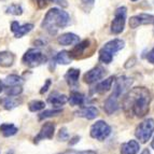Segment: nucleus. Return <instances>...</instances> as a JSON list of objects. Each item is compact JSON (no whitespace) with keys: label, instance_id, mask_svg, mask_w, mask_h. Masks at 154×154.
I'll return each mask as SVG.
<instances>
[{"label":"nucleus","instance_id":"nucleus-9","mask_svg":"<svg viewBox=\"0 0 154 154\" xmlns=\"http://www.w3.org/2000/svg\"><path fill=\"white\" fill-rule=\"evenodd\" d=\"M154 16L152 14H148V13H141L138 15L131 16L129 18V27L131 29H136L137 27L141 25H149V24H153Z\"/></svg>","mask_w":154,"mask_h":154},{"label":"nucleus","instance_id":"nucleus-33","mask_svg":"<svg viewBox=\"0 0 154 154\" xmlns=\"http://www.w3.org/2000/svg\"><path fill=\"white\" fill-rule=\"evenodd\" d=\"M60 154H97L96 151L93 150H88V151H75V150H67Z\"/></svg>","mask_w":154,"mask_h":154},{"label":"nucleus","instance_id":"nucleus-30","mask_svg":"<svg viewBox=\"0 0 154 154\" xmlns=\"http://www.w3.org/2000/svg\"><path fill=\"white\" fill-rule=\"evenodd\" d=\"M7 13L8 14H12V15H21L22 13H23V9H22L21 5H11L7 9Z\"/></svg>","mask_w":154,"mask_h":154},{"label":"nucleus","instance_id":"nucleus-12","mask_svg":"<svg viewBox=\"0 0 154 154\" xmlns=\"http://www.w3.org/2000/svg\"><path fill=\"white\" fill-rule=\"evenodd\" d=\"M80 41L79 36L75 35L72 32H66L63 33L57 38V42L63 46H69V45H75Z\"/></svg>","mask_w":154,"mask_h":154},{"label":"nucleus","instance_id":"nucleus-19","mask_svg":"<svg viewBox=\"0 0 154 154\" xmlns=\"http://www.w3.org/2000/svg\"><path fill=\"white\" fill-rule=\"evenodd\" d=\"M80 77V69H75V68H70L65 75V80L68 83L69 86H77L78 81H79Z\"/></svg>","mask_w":154,"mask_h":154},{"label":"nucleus","instance_id":"nucleus-7","mask_svg":"<svg viewBox=\"0 0 154 154\" xmlns=\"http://www.w3.org/2000/svg\"><path fill=\"white\" fill-rule=\"evenodd\" d=\"M111 134V127L105 121H97L91 127V137L99 141H103Z\"/></svg>","mask_w":154,"mask_h":154},{"label":"nucleus","instance_id":"nucleus-22","mask_svg":"<svg viewBox=\"0 0 154 154\" xmlns=\"http://www.w3.org/2000/svg\"><path fill=\"white\" fill-rule=\"evenodd\" d=\"M54 60L56 64H59V65H68L71 63L72 58L70 56L69 52L67 51H62L57 53L56 56L54 57Z\"/></svg>","mask_w":154,"mask_h":154},{"label":"nucleus","instance_id":"nucleus-44","mask_svg":"<svg viewBox=\"0 0 154 154\" xmlns=\"http://www.w3.org/2000/svg\"><path fill=\"white\" fill-rule=\"evenodd\" d=\"M153 24H154V21H153Z\"/></svg>","mask_w":154,"mask_h":154},{"label":"nucleus","instance_id":"nucleus-38","mask_svg":"<svg viewBox=\"0 0 154 154\" xmlns=\"http://www.w3.org/2000/svg\"><path fill=\"white\" fill-rule=\"evenodd\" d=\"M18 27H20V24H18V22H16V21L12 22V24H11V30H12L13 33L17 30Z\"/></svg>","mask_w":154,"mask_h":154},{"label":"nucleus","instance_id":"nucleus-17","mask_svg":"<svg viewBox=\"0 0 154 154\" xmlns=\"http://www.w3.org/2000/svg\"><path fill=\"white\" fill-rule=\"evenodd\" d=\"M90 46V40H84L82 42H78L75 45V48L69 52L71 58H79L82 54H84V52L86 49H88Z\"/></svg>","mask_w":154,"mask_h":154},{"label":"nucleus","instance_id":"nucleus-42","mask_svg":"<svg viewBox=\"0 0 154 154\" xmlns=\"http://www.w3.org/2000/svg\"><path fill=\"white\" fill-rule=\"evenodd\" d=\"M151 146H152V149L154 150V138H153V140H152V142H151Z\"/></svg>","mask_w":154,"mask_h":154},{"label":"nucleus","instance_id":"nucleus-28","mask_svg":"<svg viewBox=\"0 0 154 154\" xmlns=\"http://www.w3.org/2000/svg\"><path fill=\"white\" fill-rule=\"evenodd\" d=\"M63 112L62 109H54V110H44L42 113L39 114V120L41 121L43 119H48V118H52V116H58L60 113Z\"/></svg>","mask_w":154,"mask_h":154},{"label":"nucleus","instance_id":"nucleus-24","mask_svg":"<svg viewBox=\"0 0 154 154\" xmlns=\"http://www.w3.org/2000/svg\"><path fill=\"white\" fill-rule=\"evenodd\" d=\"M17 127L14 126L13 124H2L0 126V133L2 134V136L5 137H10L15 135L17 133Z\"/></svg>","mask_w":154,"mask_h":154},{"label":"nucleus","instance_id":"nucleus-37","mask_svg":"<svg viewBox=\"0 0 154 154\" xmlns=\"http://www.w3.org/2000/svg\"><path fill=\"white\" fill-rule=\"evenodd\" d=\"M146 59L149 60V63L154 64V48L149 52V53H148V55H146Z\"/></svg>","mask_w":154,"mask_h":154},{"label":"nucleus","instance_id":"nucleus-11","mask_svg":"<svg viewBox=\"0 0 154 154\" xmlns=\"http://www.w3.org/2000/svg\"><path fill=\"white\" fill-rule=\"evenodd\" d=\"M54 131H55V124L52 123V122H46L41 127L38 136L35 138V142L38 143L40 140H43V139H52L53 136H54Z\"/></svg>","mask_w":154,"mask_h":154},{"label":"nucleus","instance_id":"nucleus-10","mask_svg":"<svg viewBox=\"0 0 154 154\" xmlns=\"http://www.w3.org/2000/svg\"><path fill=\"white\" fill-rule=\"evenodd\" d=\"M106 75V70L105 68L100 66L94 67L93 69L88 70L84 75H83V80H84L85 83L88 84H93V83L97 82L99 80H101Z\"/></svg>","mask_w":154,"mask_h":154},{"label":"nucleus","instance_id":"nucleus-29","mask_svg":"<svg viewBox=\"0 0 154 154\" xmlns=\"http://www.w3.org/2000/svg\"><path fill=\"white\" fill-rule=\"evenodd\" d=\"M23 92V88H22L21 85H12V88H9L8 90L5 91L7 95L8 96H13V97H16L20 94H22Z\"/></svg>","mask_w":154,"mask_h":154},{"label":"nucleus","instance_id":"nucleus-36","mask_svg":"<svg viewBox=\"0 0 154 154\" xmlns=\"http://www.w3.org/2000/svg\"><path fill=\"white\" fill-rule=\"evenodd\" d=\"M50 2H53V3H57L58 5L63 7V8H66L67 5V1L66 0H50Z\"/></svg>","mask_w":154,"mask_h":154},{"label":"nucleus","instance_id":"nucleus-18","mask_svg":"<svg viewBox=\"0 0 154 154\" xmlns=\"http://www.w3.org/2000/svg\"><path fill=\"white\" fill-rule=\"evenodd\" d=\"M140 149V144L136 140H131L121 146V154H137Z\"/></svg>","mask_w":154,"mask_h":154},{"label":"nucleus","instance_id":"nucleus-26","mask_svg":"<svg viewBox=\"0 0 154 154\" xmlns=\"http://www.w3.org/2000/svg\"><path fill=\"white\" fill-rule=\"evenodd\" d=\"M5 85H9V86H12V85H18L23 83V79H22L20 75H8V77L5 78V81H3Z\"/></svg>","mask_w":154,"mask_h":154},{"label":"nucleus","instance_id":"nucleus-34","mask_svg":"<svg viewBox=\"0 0 154 154\" xmlns=\"http://www.w3.org/2000/svg\"><path fill=\"white\" fill-rule=\"evenodd\" d=\"M51 84H52V81H51V80H50V79L46 80L45 84L43 85V88H42L41 91H40V94H44V93L48 92V90H49V88L51 86Z\"/></svg>","mask_w":154,"mask_h":154},{"label":"nucleus","instance_id":"nucleus-5","mask_svg":"<svg viewBox=\"0 0 154 154\" xmlns=\"http://www.w3.org/2000/svg\"><path fill=\"white\" fill-rule=\"evenodd\" d=\"M154 133V120L148 119L142 123L138 125L135 131V136L141 143H146L148 140H150L151 136Z\"/></svg>","mask_w":154,"mask_h":154},{"label":"nucleus","instance_id":"nucleus-23","mask_svg":"<svg viewBox=\"0 0 154 154\" xmlns=\"http://www.w3.org/2000/svg\"><path fill=\"white\" fill-rule=\"evenodd\" d=\"M2 103L3 108L7 109V110H12L15 107H17L18 105H21L22 100H18L17 98H14L13 96H10V97H5L1 100Z\"/></svg>","mask_w":154,"mask_h":154},{"label":"nucleus","instance_id":"nucleus-39","mask_svg":"<svg viewBox=\"0 0 154 154\" xmlns=\"http://www.w3.org/2000/svg\"><path fill=\"white\" fill-rule=\"evenodd\" d=\"M80 141V137L79 136H75L73 138L71 139L69 141V144L70 146H73V144H75V143H78V142Z\"/></svg>","mask_w":154,"mask_h":154},{"label":"nucleus","instance_id":"nucleus-31","mask_svg":"<svg viewBox=\"0 0 154 154\" xmlns=\"http://www.w3.org/2000/svg\"><path fill=\"white\" fill-rule=\"evenodd\" d=\"M95 0H81V7L85 12H90L94 7Z\"/></svg>","mask_w":154,"mask_h":154},{"label":"nucleus","instance_id":"nucleus-2","mask_svg":"<svg viewBox=\"0 0 154 154\" xmlns=\"http://www.w3.org/2000/svg\"><path fill=\"white\" fill-rule=\"evenodd\" d=\"M70 24V16L66 11L58 8H52L48 11L41 23V27L50 35H56L58 30L64 29Z\"/></svg>","mask_w":154,"mask_h":154},{"label":"nucleus","instance_id":"nucleus-25","mask_svg":"<svg viewBox=\"0 0 154 154\" xmlns=\"http://www.w3.org/2000/svg\"><path fill=\"white\" fill-rule=\"evenodd\" d=\"M32 28H33L32 24H25L23 26L20 25L18 29L14 32V36H15V38H22V37L25 36L26 33H28L29 31L32 30Z\"/></svg>","mask_w":154,"mask_h":154},{"label":"nucleus","instance_id":"nucleus-14","mask_svg":"<svg viewBox=\"0 0 154 154\" xmlns=\"http://www.w3.org/2000/svg\"><path fill=\"white\" fill-rule=\"evenodd\" d=\"M116 81V78L110 77L108 79L103 80L101 82H99L96 85L94 90L92 91V94H103V93H107L108 91H110L111 86H112L113 82Z\"/></svg>","mask_w":154,"mask_h":154},{"label":"nucleus","instance_id":"nucleus-21","mask_svg":"<svg viewBox=\"0 0 154 154\" xmlns=\"http://www.w3.org/2000/svg\"><path fill=\"white\" fill-rule=\"evenodd\" d=\"M68 101H69V103L71 106H80L81 107L85 103V96L83 94H81V93L73 91V92L70 93V97L68 99Z\"/></svg>","mask_w":154,"mask_h":154},{"label":"nucleus","instance_id":"nucleus-41","mask_svg":"<svg viewBox=\"0 0 154 154\" xmlns=\"http://www.w3.org/2000/svg\"><path fill=\"white\" fill-rule=\"evenodd\" d=\"M2 91H3V86H2V83L0 82V93L2 92Z\"/></svg>","mask_w":154,"mask_h":154},{"label":"nucleus","instance_id":"nucleus-27","mask_svg":"<svg viewBox=\"0 0 154 154\" xmlns=\"http://www.w3.org/2000/svg\"><path fill=\"white\" fill-rule=\"evenodd\" d=\"M45 108V103L41 100H32L28 103V109L31 112H38Z\"/></svg>","mask_w":154,"mask_h":154},{"label":"nucleus","instance_id":"nucleus-8","mask_svg":"<svg viewBox=\"0 0 154 154\" xmlns=\"http://www.w3.org/2000/svg\"><path fill=\"white\" fill-rule=\"evenodd\" d=\"M131 84H133V80L131 78H127V77L119 78V79L116 80V84L113 86L112 95H114L116 97H118L120 99V97L123 96L129 90Z\"/></svg>","mask_w":154,"mask_h":154},{"label":"nucleus","instance_id":"nucleus-32","mask_svg":"<svg viewBox=\"0 0 154 154\" xmlns=\"http://www.w3.org/2000/svg\"><path fill=\"white\" fill-rule=\"evenodd\" d=\"M57 138H58L59 141H66V140L69 139V134H68V131H67L66 127H63V128L59 129Z\"/></svg>","mask_w":154,"mask_h":154},{"label":"nucleus","instance_id":"nucleus-3","mask_svg":"<svg viewBox=\"0 0 154 154\" xmlns=\"http://www.w3.org/2000/svg\"><path fill=\"white\" fill-rule=\"evenodd\" d=\"M125 45V42L122 39H113L99 51V62L103 64H110L113 59V55L116 52L122 50Z\"/></svg>","mask_w":154,"mask_h":154},{"label":"nucleus","instance_id":"nucleus-15","mask_svg":"<svg viewBox=\"0 0 154 154\" xmlns=\"http://www.w3.org/2000/svg\"><path fill=\"white\" fill-rule=\"evenodd\" d=\"M119 108H120V106H119V98L111 94V95L105 100L103 110L106 111L107 114H112V113L116 112Z\"/></svg>","mask_w":154,"mask_h":154},{"label":"nucleus","instance_id":"nucleus-13","mask_svg":"<svg viewBox=\"0 0 154 154\" xmlns=\"http://www.w3.org/2000/svg\"><path fill=\"white\" fill-rule=\"evenodd\" d=\"M99 114V111L96 107H93V106H88V107H84V108H81L80 110H78L75 112V116H80V118H84L88 119V120H93L98 116Z\"/></svg>","mask_w":154,"mask_h":154},{"label":"nucleus","instance_id":"nucleus-4","mask_svg":"<svg viewBox=\"0 0 154 154\" xmlns=\"http://www.w3.org/2000/svg\"><path fill=\"white\" fill-rule=\"evenodd\" d=\"M23 63L28 67H38L48 60V57L38 49H29L23 56Z\"/></svg>","mask_w":154,"mask_h":154},{"label":"nucleus","instance_id":"nucleus-20","mask_svg":"<svg viewBox=\"0 0 154 154\" xmlns=\"http://www.w3.org/2000/svg\"><path fill=\"white\" fill-rule=\"evenodd\" d=\"M15 56L11 52H0V66L1 67H11L14 63Z\"/></svg>","mask_w":154,"mask_h":154},{"label":"nucleus","instance_id":"nucleus-40","mask_svg":"<svg viewBox=\"0 0 154 154\" xmlns=\"http://www.w3.org/2000/svg\"><path fill=\"white\" fill-rule=\"evenodd\" d=\"M140 154H151V153H150V151H149V150H148V149H144L143 151H142Z\"/></svg>","mask_w":154,"mask_h":154},{"label":"nucleus","instance_id":"nucleus-16","mask_svg":"<svg viewBox=\"0 0 154 154\" xmlns=\"http://www.w3.org/2000/svg\"><path fill=\"white\" fill-rule=\"evenodd\" d=\"M68 101V98L66 95H63V94H59L57 92H53L51 95L48 97V103H51L53 107L55 108H58V107H62L65 103Z\"/></svg>","mask_w":154,"mask_h":154},{"label":"nucleus","instance_id":"nucleus-1","mask_svg":"<svg viewBox=\"0 0 154 154\" xmlns=\"http://www.w3.org/2000/svg\"><path fill=\"white\" fill-rule=\"evenodd\" d=\"M151 93L146 88H135L129 91L123 99V110L128 116L143 118L149 112Z\"/></svg>","mask_w":154,"mask_h":154},{"label":"nucleus","instance_id":"nucleus-43","mask_svg":"<svg viewBox=\"0 0 154 154\" xmlns=\"http://www.w3.org/2000/svg\"><path fill=\"white\" fill-rule=\"evenodd\" d=\"M131 1H137V0H131Z\"/></svg>","mask_w":154,"mask_h":154},{"label":"nucleus","instance_id":"nucleus-6","mask_svg":"<svg viewBox=\"0 0 154 154\" xmlns=\"http://www.w3.org/2000/svg\"><path fill=\"white\" fill-rule=\"evenodd\" d=\"M126 16H127V9L125 7H120L114 12V17L111 23V31L114 35H119L125 28Z\"/></svg>","mask_w":154,"mask_h":154},{"label":"nucleus","instance_id":"nucleus-35","mask_svg":"<svg viewBox=\"0 0 154 154\" xmlns=\"http://www.w3.org/2000/svg\"><path fill=\"white\" fill-rule=\"evenodd\" d=\"M36 1H37V3H38L39 8H40V9L45 8L46 5L50 3V0H36Z\"/></svg>","mask_w":154,"mask_h":154}]
</instances>
